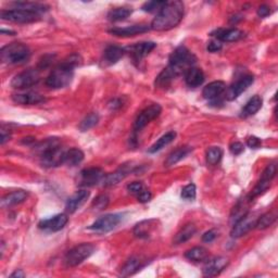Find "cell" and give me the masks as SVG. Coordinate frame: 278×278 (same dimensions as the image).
I'll use <instances>...</instances> for the list:
<instances>
[{
	"label": "cell",
	"mask_w": 278,
	"mask_h": 278,
	"mask_svg": "<svg viewBox=\"0 0 278 278\" xmlns=\"http://www.w3.org/2000/svg\"><path fill=\"white\" fill-rule=\"evenodd\" d=\"M27 196L28 193L25 190H15L13 192H10L1 199V207L10 208L12 205L22 203L24 200H26Z\"/></svg>",
	"instance_id": "obj_27"
},
{
	"label": "cell",
	"mask_w": 278,
	"mask_h": 278,
	"mask_svg": "<svg viewBox=\"0 0 278 278\" xmlns=\"http://www.w3.org/2000/svg\"><path fill=\"white\" fill-rule=\"evenodd\" d=\"M12 100H13L15 104L22 105V106L39 105V104H41V102L46 101L44 96H41L40 94L34 93V92L15 94L12 96Z\"/></svg>",
	"instance_id": "obj_21"
},
{
	"label": "cell",
	"mask_w": 278,
	"mask_h": 278,
	"mask_svg": "<svg viewBox=\"0 0 278 278\" xmlns=\"http://www.w3.org/2000/svg\"><path fill=\"white\" fill-rule=\"evenodd\" d=\"M229 263L228 259L225 257H217L210 260L205 263L202 270V273L205 277H214L220 275Z\"/></svg>",
	"instance_id": "obj_17"
},
{
	"label": "cell",
	"mask_w": 278,
	"mask_h": 278,
	"mask_svg": "<svg viewBox=\"0 0 278 278\" xmlns=\"http://www.w3.org/2000/svg\"><path fill=\"white\" fill-rule=\"evenodd\" d=\"M222 48H223V44L221 43V41L214 39V40H211L210 43H208L207 50L209 52H217V51L222 50Z\"/></svg>",
	"instance_id": "obj_48"
},
{
	"label": "cell",
	"mask_w": 278,
	"mask_h": 278,
	"mask_svg": "<svg viewBox=\"0 0 278 278\" xmlns=\"http://www.w3.org/2000/svg\"><path fill=\"white\" fill-rule=\"evenodd\" d=\"M24 276H25V274L23 273L22 270H16L14 273H12L10 275V277H12V278H23Z\"/></svg>",
	"instance_id": "obj_55"
},
{
	"label": "cell",
	"mask_w": 278,
	"mask_h": 278,
	"mask_svg": "<svg viewBox=\"0 0 278 278\" xmlns=\"http://www.w3.org/2000/svg\"><path fill=\"white\" fill-rule=\"evenodd\" d=\"M191 150H192L191 147H188V146L179 147V148H177L176 150H174L173 152H171L170 154H168L167 159H166L165 162H164V165L167 166V167L175 165V164H176V163H178L179 161H182V160L185 158V156L190 152Z\"/></svg>",
	"instance_id": "obj_30"
},
{
	"label": "cell",
	"mask_w": 278,
	"mask_h": 278,
	"mask_svg": "<svg viewBox=\"0 0 278 278\" xmlns=\"http://www.w3.org/2000/svg\"><path fill=\"white\" fill-rule=\"evenodd\" d=\"M249 200V199L247 198V201ZM247 201L245 200H243V201H239L238 203H237V205H236V207L234 208V210H233V213H232V221H233V223L235 224L236 222H238L241 217H244L247 213H248V203H247ZM250 201V200H249Z\"/></svg>",
	"instance_id": "obj_41"
},
{
	"label": "cell",
	"mask_w": 278,
	"mask_h": 278,
	"mask_svg": "<svg viewBox=\"0 0 278 278\" xmlns=\"http://www.w3.org/2000/svg\"><path fill=\"white\" fill-rule=\"evenodd\" d=\"M263 105V99L261 97L256 95L253 96L252 98L249 99V101L247 102L246 106L244 107L243 110H241V118H249L251 116H255V114L262 108Z\"/></svg>",
	"instance_id": "obj_28"
},
{
	"label": "cell",
	"mask_w": 278,
	"mask_h": 278,
	"mask_svg": "<svg viewBox=\"0 0 278 278\" xmlns=\"http://www.w3.org/2000/svg\"><path fill=\"white\" fill-rule=\"evenodd\" d=\"M196 61L197 58L195 54L190 52L185 46H179L171 53L170 59H168V68L173 70L174 73L178 76L192 68Z\"/></svg>",
	"instance_id": "obj_4"
},
{
	"label": "cell",
	"mask_w": 278,
	"mask_h": 278,
	"mask_svg": "<svg viewBox=\"0 0 278 278\" xmlns=\"http://www.w3.org/2000/svg\"><path fill=\"white\" fill-rule=\"evenodd\" d=\"M184 12V3L179 0L166 1L164 7L156 13L155 17L151 22L150 28L158 32L170 31L182 22Z\"/></svg>",
	"instance_id": "obj_1"
},
{
	"label": "cell",
	"mask_w": 278,
	"mask_h": 278,
	"mask_svg": "<svg viewBox=\"0 0 278 278\" xmlns=\"http://www.w3.org/2000/svg\"><path fill=\"white\" fill-rule=\"evenodd\" d=\"M40 14L34 13V12L23 10V9H10L0 11V17L3 21L13 22V23H34L40 20Z\"/></svg>",
	"instance_id": "obj_7"
},
{
	"label": "cell",
	"mask_w": 278,
	"mask_h": 278,
	"mask_svg": "<svg viewBox=\"0 0 278 278\" xmlns=\"http://www.w3.org/2000/svg\"><path fill=\"white\" fill-rule=\"evenodd\" d=\"M10 138H11L10 132H5L4 128H2V129H1V138H0V143L4 144L5 142L10 140Z\"/></svg>",
	"instance_id": "obj_54"
},
{
	"label": "cell",
	"mask_w": 278,
	"mask_h": 278,
	"mask_svg": "<svg viewBox=\"0 0 278 278\" xmlns=\"http://www.w3.org/2000/svg\"><path fill=\"white\" fill-rule=\"evenodd\" d=\"M44 167H57L64 164V152L59 138H47L34 147Z\"/></svg>",
	"instance_id": "obj_3"
},
{
	"label": "cell",
	"mask_w": 278,
	"mask_h": 278,
	"mask_svg": "<svg viewBox=\"0 0 278 278\" xmlns=\"http://www.w3.org/2000/svg\"><path fill=\"white\" fill-rule=\"evenodd\" d=\"M31 58L29 48L22 43H11L0 50V60L5 64H23Z\"/></svg>",
	"instance_id": "obj_5"
},
{
	"label": "cell",
	"mask_w": 278,
	"mask_h": 278,
	"mask_svg": "<svg viewBox=\"0 0 278 278\" xmlns=\"http://www.w3.org/2000/svg\"><path fill=\"white\" fill-rule=\"evenodd\" d=\"M98 122H99L98 113L92 112V113H89L87 117L83 119L80 125H78V128H80V130L82 132H87L89 130H92L93 128H95V126L98 124Z\"/></svg>",
	"instance_id": "obj_39"
},
{
	"label": "cell",
	"mask_w": 278,
	"mask_h": 278,
	"mask_svg": "<svg viewBox=\"0 0 278 278\" xmlns=\"http://www.w3.org/2000/svg\"><path fill=\"white\" fill-rule=\"evenodd\" d=\"M166 3V1H148V2H144L142 5V10L144 12H159L163 7H164V4Z\"/></svg>",
	"instance_id": "obj_44"
},
{
	"label": "cell",
	"mask_w": 278,
	"mask_h": 278,
	"mask_svg": "<svg viewBox=\"0 0 278 278\" xmlns=\"http://www.w3.org/2000/svg\"><path fill=\"white\" fill-rule=\"evenodd\" d=\"M89 196H90V192L85 189L76 191L74 195L70 197L68 199V201H66V204H65L66 212H69V213L76 212V211L87 201Z\"/></svg>",
	"instance_id": "obj_23"
},
{
	"label": "cell",
	"mask_w": 278,
	"mask_h": 278,
	"mask_svg": "<svg viewBox=\"0 0 278 278\" xmlns=\"http://www.w3.org/2000/svg\"><path fill=\"white\" fill-rule=\"evenodd\" d=\"M222 156L223 150L220 147H211L205 153V159H207V163L210 165H216L217 163H220Z\"/></svg>",
	"instance_id": "obj_40"
},
{
	"label": "cell",
	"mask_w": 278,
	"mask_h": 278,
	"mask_svg": "<svg viewBox=\"0 0 278 278\" xmlns=\"http://www.w3.org/2000/svg\"><path fill=\"white\" fill-rule=\"evenodd\" d=\"M69 222V217L66 216V214L61 213V214H57L50 219H46L39 222L38 227L40 229H43L45 232H49V233H56L61 231L65 227V225L68 224Z\"/></svg>",
	"instance_id": "obj_15"
},
{
	"label": "cell",
	"mask_w": 278,
	"mask_h": 278,
	"mask_svg": "<svg viewBox=\"0 0 278 278\" xmlns=\"http://www.w3.org/2000/svg\"><path fill=\"white\" fill-rule=\"evenodd\" d=\"M136 197H137V200L139 202L146 203V202H149L151 200V198H152V195H151V192L148 189L144 188L140 192H139Z\"/></svg>",
	"instance_id": "obj_45"
},
{
	"label": "cell",
	"mask_w": 278,
	"mask_h": 278,
	"mask_svg": "<svg viewBox=\"0 0 278 278\" xmlns=\"http://www.w3.org/2000/svg\"><path fill=\"white\" fill-rule=\"evenodd\" d=\"M253 82H255V76L253 75H244L240 77L238 81H236L231 87H228L226 90V99L228 101H233L237 99L238 97L243 94L244 92L249 88Z\"/></svg>",
	"instance_id": "obj_14"
},
{
	"label": "cell",
	"mask_w": 278,
	"mask_h": 278,
	"mask_svg": "<svg viewBox=\"0 0 278 278\" xmlns=\"http://www.w3.org/2000/svg\"><path fill=\"white\" fill-rule=\"evenodd\" d=\"M276 219H277L276 212H268L261 216H259L257 224H256V228H258V229L268 228L274 224Z\"/></svg>",
	"instance_id": "obj_38"
},
{
	"label": "cell",
	"mask_w": 278,
	"mask_h": 278,
	"mask_svg": "<svg viewBox=\"0 0 278 278\" xmlns=\"http://www.w3.org/2000/svg\"><path fill=\"white\" fill-rule=\"evenodd\" d=\"M82 59L78 54H71L50 72V74L46 78V85L51 89H61L69 86L73 80L74 69L80 65Z\"/></svg>",
	"instance_id": "obj_2"
},
{
	"label": "cell",
	"mask_w": 278,
	"mask_h": 278,
	"mask_svg": "<svg viewBox=\"0 0 278 278\" xmlns=\"http://www.w3.org/2000/svg\"><path fill=\"white\" fill-rule=\"evenodd\" d=\"M276 172H277V167H276L275 163H271V164H269L267 166V168H265L264 172L262 173V176H261V178H260L259 183L257 184L255 188H253V190L250 192V195L248 196V199H249L250 201L252 200V199L259 197L260 195H262L263 192H265L270 188L272 180H273V178L276 175Z\"/></svg>",
	"instance_id": "obj_9"
},
{
	"label": "cell",
	"mask_w": 278,
	"mask_h": 278,
	"mask_svg": "<svg viewBox=\"0 0 278 278\" xmlns=\"http://www.w3.org/2000/svg\"><path fill=\"white\" fill-rule=\"evenodd\" d=\"M132 12H133L132 9L128 7H120V8L112 9L108 13V19L112 22L124 21L132 14Z\"/></svg>",
	"instance_id": "obj_37"
},
{
	"label": "cell",
	"mask_w": 278,
	"mask_h": 278,
	"mask_svg": "<svg viewBox=\"0 0 278 278\" xmlns=\"http://www.w3.org/2000/svg\"><path fill=\"white\" fill-rule=\"evenodd\" d=\"M156 47V44L153 41H142V43H138L133 45L129 48L132 59L135 62H140L141 60L147 57L148 54L152 51Z\"/></svg>",
	"instance_id": "obj_20"
},
{
	"label": "cell",
	"mask_w": 278,
	"mask_h": 278,
	"mask_svg": "<svg viewBox=\"0 0 278 278\" xmlns=\"http://www.w3.org/2000/svg\"><path fill=\"white\" fill-rule=\"evenodd\" d=\"M185 258L192 262H204L209 258V251L203 247H195L185 253Z\"/></svg>",
	"instance_id": "obj_35"
},
{
	"label": "cell",
	"mask_w": 278,
	"mask_h": 278,
	"mask_svg": "<svg viewBox=\"0 0 278 278\" xmlns=\"http://www.w3.org/2000/svg\"><path fill=\"white\" fill-rule=\"evenodd\" d=\"M135 171H136V168L134 165L124 164L121 167H119L116 172L106 175L104 180H102V184H104V186H106V187H111L114 185H118L120 182H122L123 179L128 177L131 173L135 172Z\"/></svg>",
	"instance_id": "obj_16"
},
{
	"label": "cell",
	"mask_w": 278,
	"mask_h": 278,
	"mask_svg": "<svg viewBox=\"0 0 278 278\" xmlns=\"http://www.w3.org/2000/svg\"><path fill=\"white\" fill-rule=\"evenodd\" d=\"M121 221H122V214H106L104 216H100L98 220H96L89 226V229L99 234L109 233L113 231L120 224Z\"/></svg>",
	"instance_id": "obj_10"
},
{
	"label": "cell",
	"mask_w": 278,
	"mask_h": 278,
	"mask_svg": "<svg viewBox=\"0 0 278 278\" xmlns=\"http://www.w3.org/2000/svg\"><path fill=\"white\" fill-rule=\"evenodd\" d=\"M184 77L187 85L191 88L199 87L200 85H202L204 82L203 71L199 68H195V66H192V68L187 70L184 73Z\"/></svg>",
	"instance_id": "obj_24"
},
{
	"label": "cell",
	"mask_w": 278,
	"mask_h": 278,
	"mask_svg": "<svg viewBox=\"0 0 278 278\" xmlns=\"http://www.w3.org/2000/svg\"><path fill=\"white\" fill-rule=\"evenodd\" d=\"M161 112H162V108L158 104H153L147 107L146 109H143V110L138 114V117L135 120L134 131L139 132L143 128H146L151 121H153L154 119H156L160 116Z\"/></svg>",
	"instance_id": "obj_11"
},
{
	"label": "cell",
	"mask_w": 278,
	"mask_h": 278,
	"mask_svg": "<svg viewBox=\"0 0 278 278\" xmlns=\"http://www.w3.org/2000/svg\"><path fill=\"white\" fill-rule=\"evenodd\" d=\"M40 81V73L37 69H28L15 75L11 81V87L14 89L31 88Z\"/></svg>",
	"instance_id": "obj_8"
},
{
	"label": "cell",
	"mask_w": 278,
	"mask_h": 278,
	"mask_svg": "<svg viewBox=\"0 0 278 278\" xmlns=\"http://www.w3.org/2000/svg\"><path fill=\"white\" fill-rule=\"evenodd\" d=\"M109 202H110V199H109L107 195H99L94 200L93 208L97 211H102L108 207Z\"/></svg>",
	"instance_id": "obj_43"
},
{
	"label": "cell",
	"mask_w": 278,
	"mask_h": 278,
	"mask_svg": "<svg viewBox=\"0 0 278 278\" xmlns=\"http://www.w3.org/2000/svg\"><path fill=\"white\" fill-rule=\"evenodd\" d=\"M229 150H231V152L234 154V155H239L244 152V150H245V146L241 142L239 141H235L233 142L231 146H229Z\"/></svg>",
	"instance_id": "obj_46"
},
{
	"label": "cell",
	"mask_w": 278,
	"mask_h": 278,
	"mask_svg": "<svg viewBox=\"0 0 278 278\" xmlns=\"http://www.w3.org/2000/svg\"><path fill=\"white\" fill-rule=\"evenodd\" d=\"M177 75L174 73V71L167 66V68L163 70L159 74V76L155 78V87L163 88V89L167 88L171 85L172 82L174 81V78Z\"/></svg>",
	"instance_id": "obj_34"
},
{
	"label": "cell",
	"mask_w": 278,
	"mask_h": 278,
	"mask_svg": "<svg viewBox=\"0 0 278 278\" xmlns=\"http://www.w3.org/2000/svg\"><path fill=\"white\" fill-rule=\"evenodd\" d=\"M142 189H144V186L141 182H133L128 186V190L132 193H134V195H138L139 192H140Z\"/></svg>",
	"instance_id": "obj_47"
},
{
	"label": "cell",
	"mask_w": 278,
	"mask_h": 278,
	"mask_svg": "<svg viewBox=\"0 0 278 278\" xmlns=\"http://www.w3.org/2000/svg\"><path fill=\"white\" fill-rule=\"evenodd\" d=\"M270 13H271V10L269 5L267 4H263L258 9V15L260 17H267L268 15H270Z\"/></svg>",
	"instance_id": "obj_53"
},
{
	"label": "cell",
	"mask_w": 278,
	"mask_h": 278,
	"mask_svg": "<svg viewBox=\"0 0 278 278\" xmlns=\"http://www.w3.org/2000/svg\"><path fill=\"white\" fill-rule=\"evenodd\" d=\"M176 138V132L171 131L166 133L165 135H163L162 137H160L158 140H156L152 146H151L148 149V152L149 153H155L158 152V151L162 150L164 147H166L167 144H170L172 141H174V139Z\"/></svg>",
	"instance_id": "obj_31"
},
{
	"label": "cell",
	"mask_w": 278,
	"mask_h": 278,
	"mask_svg": "<svg viewBox=\"0 0 278 278\" xmlns=\"http://www.w3.org/2000/svg\"><path fill=\"white\" fill-rule=\"evenodd\" d=\"M122 106H123V101L119 99V98H114L108 104L109 109H110V110H112V111L118 110V109H120Z\"/></svg>",
	"instance_id": "obj_51"
},
{
	"label": "cell",
	"mask_w": 278,
	"mask_h": 278,
	"mask_svg": "<svg viewBox=\"0 0 278 278\" xmlns=\"http://www.w3.org/2000/svg\"><path fill=\"white\" fill-rule=\"evenodd\" d=\"M197 232V227L193 224H187L185 225L180 231L176 234L174 238V243L176 245L184 244L186 241H188L193 235Z\"/></svg>",
	"instance_id": "obj_36"
},
{
	"label": "cell",
	"mask_w": 278,
	"mask_h": 278,
	"mask_svg": "<svg viewBox=\"0 0 278 278\" xmlns=\"http://www.w3.org/2000/svg\"><path fill=\"white\" fill-rule=\"evenodd\" d=\"M150 26L146 24H136V25L125 26V27H113L109 29V33L118 37H132L139 34L150 31Z\"/></svg>",
	"instance_id": "obj_19"
},
{
	"label": "cell",
	"mask_w": 278,
	"mask_h": 278,
	"mask_svg": "<svg viewBox=\"0 0 278 278\" xmlns=\"http://www.w3.org/2000/svg\"><path fill=\"white\" fill-rule=\"evenodd\" d=\"M125 52H126V49H124V48L120 47V46H116V45L108 46L104 52V62L107 65L116 64L123 58Z\"/></svg>",
	"instance_id": "obj_25"
},
{
	"label": "cell",
	"mask_w": 278,
	"mask_h": 278,
	"mask_svg": "<svg viewBox=\"0 0 278 278\" xmlns=\"http://www.w3.org/2000/svg\"><path fill=\"white\" fill-rule=\"evenodd\" d=\"M1 33H2V34L7 33V34H12V35H14V34H15L14 32H12V31H5V29H1Z\"/></svg>",
	"instance_id": "obj_56"
},
{
	"label": "cell",
	"mask_w": 278,
	"mask_h": 278,
	"mask_svg": "<svg viewBox=\"0 0 278 278\" xmlns=\"http://www.w3.org/2000/svg\"><path fill=\"white\" fill-rule=\"evenodd\" d=\"M143 265H144V263H143V261H141L140 258L133 257L124 264V267L122 268V270H121V275L124 277L134 275L139 270L143 268Z\"/></svg>",
	"instance_id": "obj_29"
},
{
	"label": "cell",
	"mask_w": 278,
	"mask_h": 278,
	"mask_svg": "<svg viewBox=\"0 0 278 278\" xmlns=\"http://www.w3.org/2000/svg\"><path fill=\"white\" fill-rule=\"evenodd\" d=\"M216 238V233L214 231H209L202 235V241L203 243H212Z\"/></svg>",
	"instance_id": "obj_52"
},
{
	"label": "cell",
	"mask_w": 278,
	"mask_h": 278,
	"mask_svg": "<svg viewBox=\"0 0 278 278\" xmlns=\"http://www.w3.org/2000/svg\"><path fill=\"white\" fill-rule=\"evenodd\" d=\"M54 58V56H45L43 57V59L40 60L39 61V64H38V68L40 69H46L49 66L51 63H52V59Z\"/></svg>",
	"instance_id": "obj_50"
},
{
	"label": "cell",
	"mask_w": 278,
	"mask_h": 278,
	"mask_svg": "<svg viewBox=\"0 0 278 278\" xmlns=\"http://www.w3.org/2000/svg\"><path fill=\"white\" fill-rule=\"evenodd\" d=\"M258 219L259 216H257L255 213H247L244 217H241L238 222H236L234 224L231 232L232 237L239 238L249 233L253 227H256Z\"/></svg>",
	"instance_id": "obj_13"
},
{
	"label": "cell",
	"mask_w": 278,
	"mask_h": 278,
	"mask_svg": "<svg viewBox=\"0 0 278 278\" xmlns=\"http://www.w3.org/2000/svg\"><path fill=\"white\" fill-rule=\"evenodd\" d=\"M84 160V152L78 148H72L64 152V164L76 166Z\"/></svg>",
	"instance_id": "obj_33"
},
{
	"label": "cell",
	"mask_w": 278,
	"mask_h": 278,
	"mask_svg": "<svg viewBox=\"0 0 278 278\" xmlns=\"http://www.w3.org/2000/svg\"><path fill=\"white\" fill-rule=\"evenodd\" d=\"M156 220H146L136 224L134 227V235L138 238H148L155 229Z\"/></svg>",
	"instance_id": "obj_26"
},
{
	"label": "cell",
	"mask_w": 278,
	"mask_h": 278,
	"mask_svg": "<svg viewBox=\"0 0 278 278\" xmlns=\"http://www.w3.org/2000/svg\"><path fill=\"white\" fill-rule=\"evenodd\" d=\"M226 92V84L222 81H215L208 84L202 90V96L204 99L209 101H214Z\"/></svg>",
	"instance_id": "obj_22"
},
{
	"label": "cell",
	"mask_w": 278,
	"mask_h": 278,
	"mask_svg": "<svg viewBox=\"0 0 278 278\" xmlns=\"http://www.w3.org/2000/svg\"><path fill=\"white\" fill-rule=\"evenodd\" d=\"M106 176L105 171L100 167H89L85 168L80 173L78 185L82 187H93L102 183Z\"/></svg>",
	"instance_id": "obj_12"
},
{
	"label": "cell",
	"mask_w": 278,
	"mask_h": 278,
	"mask_svg": "<svg viewBox=\"0 0 278 278\" xmlns=\"http://www.w3.org/2000/svg\"><path fill=\"white\" fill-rule=\"evenodd\" d=\"M95 251L92 244H81L68 251L64 257V264L68 268H75L87 260Z\"/></svg>",
	"instance_id": "obj_6"
},
{
	"label": "cell",
	"mask_w": 278,
	"mask_h": 278,
	"mask_svg": "<svg viewBox=\"0 0 278 278\" xmlns=\"http://www.w3.org/2000/svg\"><path fill=\"white\" fill-rule=\"evenodd\" d=\"M247 146L251 149H259L262 146V140L256 136H251L248 138L247 140Z\"/></svg>",
	"instance_id": "obj_49"
},
{
	"label": "cell",
	"mask_w": 278,
	"mask_h": 278,
	"mask_svg": "<svg viewBox=\"0 0 278 278\" xmlns=\"http://www.w3.org/2000/svg\"><path fill=\"white\" fill-rule=\"evenodd\" d=\"M11 5H13V9H23V10H27L34 12V13H38L41 15L43 12L48 11L49 7L48 5L44 4V3H39V2H28V1H20V2H13L11 3Z\"/></svg>",
	"instance_id": "obj_32"
},
{
	"label": "cell",
	"mask_w": 278,
	"mask_h": 278,
	"mask_svg": "<svg viewBox=\"0 0 278 278\" xmlns=\"http://www.w3.org/2000/svg\"><path fill=\"white\" fill-rule=\"evenodd\" d=\"M196 195L197 188L195 184L186 185L182 189V193H180V196H182V198L185 199V200H193V199L196 198Z\"/></svg>",
	"instance_id": "obj_42"
},
{
	"label": "cell",
	"mask_w": 278,
	"mask_h": 278,
	"mask_svg": "<svg viewBox=\"0 0 278 278\" xmlns=\"http://www.w3.org/2000/svg\"><path fill=\"white\" fill-rule=\"evenodd\" d=\"M244 32L239 28H219L211 33V36L215 37V39L220 40L221 43H234L238 41L244 37Z\"/></svg>",
	"instance_id": "obj_18"
}]
</instances>
